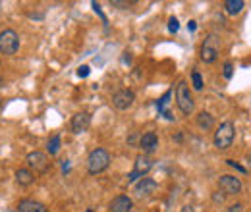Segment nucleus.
Returning a JSON list of instances; mask_svg holds the SVG:
<instances>
[{
  "label": "nucleus",
  "mask_w": 251,
  "mask_h": 212,
  "mask_svg": "<svg viewBox=\"0 0 251 212\" xmlns=\"http://www.w3.org/2000/svg\"><path fill=\"white\" fill-rule=\"evenodd\" d=\"M244 0H226L224 2V10H226V14H230V16H236V14H240L242 10H244Z\"/></svg>",
  "instance_id": "f3484780"
},
{
  "label": "nucleus",
  "mask_w": 251,
  "mask_h": 212,
  "mask_svg": "<svg viewBox=\"0 0 251 212\" xmlns=\"http://www.w3.org/2000/svg\"><path fill=\"white\" fill-rule=\"evenodd\" d=\"M134 103H135V93L130 89H122L112 95V105L116 110H128Z\"/></svg>",
  "instance_id": "1a4fd4ad"
},
{
  "label": "nucleus",
  "mask_w": 251,
  "mask_h": 212,
  "mask_svg": "<svg viewBox=\"0 0 251 212\" xmlns=\"http://www.w3.org/2000/svg\"><path fill=\"white\" fill-rule=\"evenodd\" d=\"M108 166H110V153L106 149L97 147V149H93L89 153V157H87V172L91 176H97L100 172H104Z\"/></svg>",
  "instance_id": "7ed1b4c3"
},
{
  "label": "nucleus",
  "mask_w": 251,
  "mask_h": 212,
  "mask_svg": "<svg viewBox=\"0 0 251 212\" xmlns=\"http://www.w3.org/2000/svg\"><path fill=\"white\" fill-rule=\"evenodd\" d=\"M18 212H47L45 205L33 199H21L18 203Z\"/></svg>",
  "instance_id": "4468645a"
},
{
  "label": "nucleus",
  "mask_w": 251,
  "mask_h": 212,
  "mask_svg": "<svg viewBox=\"0 0 251 212\" xmlns=\"http://www.w3.org/2000/svg\"><path fill=\"white\" fill-rule=\"evenodd\" d=\"M178 29H180L178 19H176V18H170V19H168V31H170V33H176Z\"/></svg>",
  "instance_id": "4be33fe9"
},
{
  "label": "nucleus",
  "mask_w": 251,
  "mask_h": 212,
  "mask_svg": "<svg viewBox=\"0 0 251 212\" xmlns=\"http://www.w3.org/2000/svg\"><path fill=\"white\" fill-rule=\"evenodd\" d=\"M0 108H2V99H0Z\"/></svg>",
  "instance_id": "7c9ffc66"
},
{
  "label": "nucleus",
  "mask_w": 251,
  "mask_h": 212,
  "mask_svg": "<svg viewBox=\"0 0 251 212\" xmlns=\"http://www.w3.org/2000/svg\"><path fill=\"white\" fill-rule=\"evenodd\" d=\"M87 212H93V211H87Z\"/></svg>",
  "instance_id": "2f4dec72"
},
{
  "label": "nucleus",
  "mask_w": 251,
  "mask_h": 212,
  "mask_svg": "<svg viewBox=\"0 0 251 212\" xmlns=\"http://www.w3.org/2000/svg\"><path fill=\"white\" fill-rule=\"evenodd\" d=\"M19 49V37L14 29H4L0 31V54L4 56H14Z\"/></svg>",
  "instance_id": "20e7f679"
},
{
  "label": "nucleus",
  "mask_w": 251,
  "mask_h": 212,
  "mask_svg": "<svg viewBox=\"0 0 251 212\" xmlns=\"http://www.w3.org/2000/svg\"><path fill=\"white\" fill-rule=\"evenodd\" d=\"M139 149L143 151V155H151V153H154V151L158 149V137H156L154 131H147V133L141 135V139H139Z\"/></svg>",
  "instance_id": "f8f14e48"
},
{
  "label": "nucleus",
  "mask_w": 251,
  "mask_h": 212,
  "mask_svg": "<svg viewBox=\"0 0 251 212\" xmlns=\"http://www.w3.org/2000/svg\"><path fill=\"white\" fill-rule=\"evenodd\" d=\"M139 139H141V135L132 133V135L128 137V145H130V147H139Z\"/></svg>",
  "instance_id": "5701e85b"
},
{
  "label": "nucleus",
  "mask_w": 251,
  "mask_h": 212,
  "mask_svg": "<svg viewBox=\"0 0 251 212\" xmlns=\"http://www.w3.org/2000/svg\"><path fill=\"white\" fill-rule=\"evenodd\" d=\"M224 197H226L224 193H222V195H220V193H214V195H212V201H214V203H224Z\"/></svg>",
  "instance_id": "cd10ccee"
},
{
  "label": "nucleus",
  "mask_w": 251,
  "mask_h": 212,
  "mask_svg": "<svg viewBox=\"0 0 251 212\" xmlns=\"http://www.w3.org/2000/svg\"><path fill=\"white\" fill-rule=\"evenodd\" d=\"M214 39L216 37H209L205 43H203V47H201V60L205 62V64H212V62H216V58H218V47H216V43H214Z\"/></svg>",
  "instance_id": "9b49d317"
},
{
  "label": "nucleus",
  "mask_w": 251,
  "mask_h": 212,
  "mask_svg": "<svg viewBox=\"0 0 251 212\" xmlns=\"http://www.w3.org/2000/svg\"><path fill=\"white\" fill-rule=\"evenodd\" d=\"M174 97H176V105H178V108L182 110V114L190 116V114L193 112L195 101H193V95H192V91H190V85H188L184 79L178 81L176 91H174Z\"/></svg>",
  "instance_id": "f03ea898"
},
{
  "label": "nucleus",
  "mask_w": 251,
  "mask_h": 212,
  "mask_svg": "<svg viewBox=\"0 0 251 212\" xmlns=\"http://www.w3.org/2000/svg\"><path fill=\"white\" fill-rule=\"evenodd\" d=\"M110 4H112V6H116V8H130V2H120V0H112Z\"/></svg>",
  "instance_id": "bb28decb"
},
{
  "label": "nucleus",
  "mask_w": 251,
  "mask_h": 212,
  "mask_svg": "<svg viewBox=\"0 0 251 212\" xmlns=\"http://www.w3.org/2000/svg\"><path fill=\"white\" fill-rule=\"evenodd\" d=\"M47 151H49L50 157L58 155V151H60V135H54V137H50L49 143H47Z\"/></svg>",
  "instance_id": "6ab92c4d"
},
{
  "label": "nucleus",
  "mask_w": 251,
  "mask_h": 212,
  "mask_svg": "<svg viewBox=\"0 0 251 212\" xmlns=\"http://www.w3.org/2000/svg\"><path fill=\"white\" fill-rule=\"evenodd\" d=\"M228 212H244V205L242 203H234L228 207Z\"/></svg>",
  "instance_id": "a878e982"
},
{
  "label": "nucleus",
  "mask_w": 251,
  "mask_h": 212,
  "mask_svg": "<svg viewBox=\"0 0 251 212\" xmlns=\"http://www.w3.org/2000/svg\"><path fill=\"white\" fill-rule=\"evenodd\" d=\"M156 189H158V183H156L153 177H141V179L135 183L134 193H135L137 199H147L153 193H156Z\"/></svg>",
  "instance_id": "6e6552de"
},
{
  "label": "nucleus",
  "mask_w": 251,
  "mask_h": 212,
  "mask_svg": "<svg viewBox=\"0 0 251 212\" xmlns=\"http://www.w3.org/2000/svg\"><path fill=\"white\" fill-rule=\"evenodd\" d=\"M218 187L224 195H238V193H242V179L226 174V176L218 177Z\"/></svg>",
  "instance_id": "0eeeda50"
},
{
  "label": "nucleus",
  "mask_w": 251,
  "mask_h": 212,
  "mask_svg": "<svg viewBox=\"0 0 251 212\" xmlns=\"http://www.w3.org/2000/svg\"><path fill=\"white\" fill-rule=\"evenodd\" d=\"M27 166H29V170L33 172L35 170V174H45L47 170H49L50 162H49V157L45 155V153H41V151H33V153H29L27 155Z\"/></svg>",
  "instance_id": "423d86ee"
},
{
  "label": "nucleus",
  "mask_w": 251,
  "mask_h": 212,
  "mask_svg": "<svg viewBox=\"0 0 251 212\" xmlns=\"http://www.w3.org/2000/svg\"><path fill=\"white\" fill-rule=\"evenodd\" d=\"M89 125H91V114H89V112H77V114L72 118V122H70V129H72L76 135L85 133V131L89 129Z\"/></svg>",
  "instance_id": "9d476101"
},
{
  "label": "nucleus",
  "mask_w": 251,
  "mask_h": 212,
  "mask_svg": "<svg viewBox=\"0 0 251 212\" xmlns=\"http://www.w3.org/2000/svg\"><path fill=\"white\" fill-rule=\"evenodd\" d=\"M108 211L110 212H132L134 211V201H132L128 195H118V197L112 199Z\"/></svg>",
  "instance_id": "ddd939ff"
},
{
  "label": "nucleus",
  "mask_w": 251,
  "mask_h": 212,
  "mask_svg": "<svg viewBox=\"0 0 251 212\" xmlns=\"http://www.w3.org/2000/svg\"><path fill=\"white\" fill-rule=\"evenodd\" d=\"M197 125L203 131H211L214 127V118L209 114V112H199L197 114Z\"/></svg>",
  "instance_id": "dca6fc26"
},
{
  "label": "nucleus",
  "mask_w": 251,
  "mask_h": 212,
  "mask_svg": "<svg viewBox=\"0 0 251 212\" xmlns=\"http://www.w3.org/2000/svg\"><path fill=\"white\" fill-rule=\"evenodd\" d=\"M188 29H190V31H195V29H197V23H195V21H190V23H188Z\"/></svg>",
  "instance_id": "c85d7f7f"
},
{
  "label": "nucleus",
  "mask_w": 251,
  "mask_h": 212,
  "mask_svg": "<svg viewBox=\"0 0 251 212\" xmlns=\"http://www.w3.org/2000/svg\"><path fill=\"white\" fill-rule=\"evenodd\" d=\"M222 75H224L226 79H232V75H234V66H232V62H226V64L222 66Z\"/></svg>",
  "instance_id": "412c9836"
},
{
  "label": "nucleus",
  "mask_w": 251,
  "mask_h": 212,
  "mask_svg": "<svg viewBox=\"0 0 251 212\" xmlns=\"http://www.w3.org/2000/svg\"><path fill=\"white\" fill-rule=\"evenodd\" d=\"M89 73H91L89 66H79V70H77V75H79V77H87Z\"/></svg>",
  "instance_id": "393cba45"
},
{
  "label": "nucleus",
  "mask_w": 251,
  "mask_h": 212,
  "mask_svg": "<svg viewBox=\"0 0 251 212\" xmlns=\"http://www.w3.org/2000/svg\"><path fill=\"white\" fill-rule=\"evenodd\" d=\"M14 176H16L18 185H21V187H27V185H31L35 181V174L29 168H19V170H16Z\"/></svg>",
  "instance_id": "2eb2a0df"
},
{
  "label": "nucleus",
  "mask_w": 251,
  "mask_h": 212,
  "mask_svg": "<svg viewBox=\"0 0 251 212\" xmlns=\"http://www.w3.org/2000/svg\"><path fill=\"white\" fill-rule=\"evenodd\" d=\"M151 168H153V160L149 159V155H139V157L135 159V166H134V170L128 174V181H130V183H134V181H137V179L145 177Z\"/></svg>",
  "instance_id": "39448f33"
},
{
  "label": "nucleus",
  "mask_w": 251,
  "mask_h": 212,
  "mask_svg": "<svg viewBox=\"0 0 251 212\" xmlns=\"http://www.w3.org/2000/svg\"><path fill=\"white\" fill-rule=\"evenodd\" d=\"M180 212H193V207H192V205H186V207H182Z\"/></svg>",
  "instance_id": "c756f323"
},
{
  "label": "nucleus",
  "mask_w": 251,
  "mask_h": 212,
  "mask_svg": "<svg viewBox=\"0 0 251 212\" xmlns=\"http://www.w3.org/2000/svg\"><path fill=\"white\" fill-rule=\"evenodd\" d=\"M234 137H236V127L232 122H222L216 131H214V137H212V143L218 151H226L232 147L234 143Z\"/></svg>",
  "instance_id": "f257e3e1"
},
{
  "label": "nucleus",
  "mask_w": 251,
  "mask_h": 212,
  "mask_svg": "<svg viewBox=\"0 0 251 212\" xmlns=\"http://www.w3.org/2000/svg\"><path fill=\"white\" fill-rule=\"evenodd\" d=\"M226 164H228V166H232V168H236V170H238V172H242V174H246V172H248V170H246L244 166H240L236 160H226Z\"/></svg>",
  "instance_id": "b1692460"
},
{
  "label": "nucleus",
  "mask_w": 251,
  "mask_h": 212,
  "mask_svg": "<svg viewBox=\"0 0 251 212\" xmlns=\"http://www.w3.org/2000/svg\"><path fill=\"white\" fill-rule=\"evenodd\" d=\"M168 99H170V91H168V93H164L160 101H156V108H158V112H162V114H164V116H166L168 120H172L174 116H172V114H170V112L166 110V105H168Z\"/></svg>",
  "instance_id": "a211bd4d"
},
{
  "label": "nucleus",
  "mask_w": 251,
  "mask_h": 212,
  "mask_svg": "<svg viewBox=\"0 0 251 212\" xmlns=\"http://www.w3.org/2000/svg\"><path fill=\"white\" fill-rule=\"evenodd\" d=\"M203 77H201V73L197 71V70H193L192 71V87L195 89V91H203Z\"/></svg>",
  "instance_id": "aec40b11"
}]
</instances>
